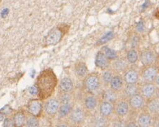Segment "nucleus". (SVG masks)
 <instances>
[{"instance_id":"nucleus-1","label":"nucleus","mask_w":159,"mask_h":127,"mask_svg":"<svg viewBox=\"0 0 159 127\" xmlns=\"http://www.w3.org/2000/svg\"><path fill=\"white\" fill-rule=\"evenodd\" d=\"M59 84L54 71L51 68L44 69L37 77L35 86L38 89L39 99L44 100L48 99L54 93Z\"/></svg>"},{"instance_id":"nucleus-2","label":"nucleus","mask_w":159,"mask_h":127,"mask_svg":"<svg viewBox=\"0 0 159 127\" xmlns=\"http://www.w3.org/2000/svg\"><path fill=\"white\" fill-rule=\"evenodd\" d=\"M69 30L70 25L67 23H60L55 26L44 37L42 41V46L44 47H48L55 46L60 43Z\"/></svg>"},{"instance_id":"nucleus-3","label":"nucleus","mask_w":159,"mask_h":127,"mask_svg":"<svg viewBox=\"0 0 159 127\" xmlns=\"http://www.w3.org/2000/svg\"><path fill=\"white\" fill-rule=\"evenodd\" d=\"M102 77L98 72H89L83 80V86L87 93H92L99 89L102 84Z\"/></svg>"},{"instance_id":"nucleus-4","label":"nucleus","mask_w":159,"mask_h":127,"mask_svg":"<svg viewBox=\"0 0 159 127\" xmlns=\"http://www.w3.org/2000/svg\"><path fill=\"white\" fill-rule=\"evenodd\" d=\"M159 74V66L156 63L152 65L143 66L140 70V77H141L144 82L153 83L154 80Z\"/></svg>"},{"instance_id":"nucleus-5","label":"nucleus","mask_w":159,"mask_h":127,"mask_svg":"<svg viewBox=\"0 0 159 127\" xmlns=\"http://www.w3.org/2000/svg\"><path fill=\"white\" fill-rule=\"evenodd\" d=\"M87 117V111L84 108L80 107H73L70 115L68 116V120L75 126L80 125L83 124Z\"/></svg>"},{"instance_id":"nucleus-6","label":"nucleus","mask_w":159,"mask_h":127,"mask_svg":"<svg viewBox=\"0 0 159 127\" xmlns=\"http://www.w3.org/2000/svg\"><path fill=\"white\" fill-rule=\"evenodd\" d=\"M26 107L29 115L40 117L44 110V104L39 99H33L29 100Z\"/></svg>"},{"instance_id":"nucleus-7","label":"nucleus","mask_w":159,"mask_h":127,"mask_svg":"<svg viewBox=\"0 0 159 127\" xmlns=\"http://www.w3.org/2000/svg\"><path fill=\"white\" fill-rule=\"evenodd\" d=\"M60 106L58 98L50 97L46 100L44 104V110L46 115L49 117H54L57 115Z\"/></svg>"},{"instance_id":"nucleus-8","label":"nucleus","mask_w":159,"mask_h":127,"mask_svg":"<svg viewBox=\"0 0 159 127\" xmlns=\"http://www.w3.org/2000/svg\"><path fill=\"white\" fill-rule=\"evenodd\" d=\"M130 110L127 99H118L114 103V113L118 117L123 118L128 115Z\"/></svg>"},{"instance_id":"nucleus-9","label":"nucleus","mask_w":159,"mask_h":127,"mask_svg":"<svg viewBox=\"0 0 159 127\" xmlns=\"http://www.w3.org/2000/svg\"><path fill=\"white\" fill-rule=\"evenodd\" d=\"M123 77L125 84H137L140 77V70L129 66L123 72Z\"/></svg>"},{"instance_id":"nucleus-10","label":"nucleus","mask_w":159,"mask_h":127,"mask_svg":"<svg viewBox=\"0 0 159 127\" xmlns=\"http://www.w3.org/2000/svg\"><path fill=\"white\" fill-rule=\"evenodd\" d=\"M128 101L130 109L134 111L143 110L145 107L146 99L139 93L129 97Z\"/></svg>"},{"instance_id":"nucleus-11","label":"nucleus","mask_w":159,"mask_h":127,"mask_svg":"<svg viewBox=\"0 0 159 127\" xmlns=\"http://www.w3.org/2000/svg\"><path fill=\"white\" fill-rule=\"evenodd\" d=\"M139 60L143 66H147L156 63V55L152 49H144L139 53Z\"/></svg>"},{"instance_id":"nucleus-12","label":"nucleus","mask_w":159,"mask_h":127,"mask_svg":"<svg viewBox=\"0 0 159 127\" xmlns=\"http://www.w3.org/2000/svg\"><path fill=\"white\" fill-rule=\"evenodd\" d=\"M156 86L154 83L143 82L139 86V94L144 98L146 100L155 96Z\"/></svg>"},{"instance_id":"nucleus-13","label":"nucleus","mask_w":159,"mask_h":127,"mask_svg":"<svg viewBox=\"0 0 159 127\" xmlns=\"http://www.w3.org/2000/svg\"><path fill=\"white\" fill-rule=\"evenodd\" d=\"M130 65L125 59H120V58H118L115 60L111 61V67L110 68L113 70L114 73H119L124 72L127 69H128Z\"/></svg>"},{"instance_id":"nucleus-14","label":"nucleus","mask_w":159,"mask_h":127,"mask_svg":"<svg viewBox=\"0 0 159 127\" xmlns=\"http://www.w3.org/2000/svg\"><path fill=\"white\" fill-rule=\"evenodd\" d=\"M94 63L97 68L104 71L110 68L111 61L107 59V57L104 55V53L100 50L97 53Z\"/></svg>"},{"instance_id":"nucleus-15","label":"nucleus","mask_w":159,"mask_h":127,"mask_svg":"<svg viewBox=\"0 0 159 127\" xmlns=\"http://www.w3.org/2000/svg\"><path fill=\"white\" fill-rule=\"evenodd\" d=\"M99 104V100L97 97L94 96L92 93H87L86 96H84L83 100V105L84 108L86 111H94L96 109Z\"/></svg>"},{"instance_id":"nucleus-16","label":"nucleus","mask_w":159,"mask_h":127,"mask_svg":"<svg viewBox=\"0 0 159 127\" xmlns=\"http://www.w3.org/2000/svg\"><path fill=\"white\" fill-rule=\"evenodd\" d=\"M124 85L125 82L123 75H121L119 73H114L110 81L109 88L114 91L120 92L123 90Z\"/></svg>"},{"instance_id":"nucleus-17","label":"nucleus","mask_w":159,"mask_h":127,"mask_svg":"<svg viewBox=\"0 0 159 127\" xmlns=\"http://www.w3.org/2000/svg\"><path fill=\"white\" fill-rule=\"evenodd\" d=\"M114 113V104L107 100H102L99 103V115L109 118Z\"/></svg>"},{"instance_id":"nucleus-18","label":"nucleus","mask_w":159,"mask_h":127,"mask_svg":"<svg viewBox=\"0 0 159 127\" xmlns=\"http://www.w3.org/2000/svg\"><path fill=\"white\" fill-rule=\"evenodd\" d=\"M73 70L75 75L78 78L83 79L89 73V70L85 62L78 60L74 64Z\"/></svg>"},{"instance_id":"nucleus-19","label":"nucleus","mask_w":159,"mask_h":127,"mask_svg":"<svg viewBox=\"0 0 159 127\" xmlns=\"http://www.w3.org/2000/svg\"><path fill=\"white\" fill-rule=\"evenodd\" d=\"M137 124L139 127H151L152 124V115L147 110L143 111L137 117Z\"/></svg>"},{"instance_id":"nucleus-20","label":"nucleus","mask_w":159,"mask_h":127,"mask_svg":"<svg viewBox=\"0 0 159 127\" xmlns=\"http://www.w3.org/2000/svg\"><path fill=\"white\" fill-rule=\"evenodd\" d=\"M74 89V84L70 78L66 77L61 79L59 84V91L60 93H71Z\"/></svg>"},{"instance_id":"nucleus-21","label":"nucleus","mask_w":159,"mask_h":127,"mask_svg":"<svg viewBox=\"0 0 159 127\" xmlns=\"http://www.w3.org/2000/svg\"><path fill=\"white\" fill-rule=\"evenodd\" d=\"M74 107L73 103H64V104H60V106L58 110V118L59 120H63L70 115L71 111L73 110Z\"/></svg>"},{"instance_id":"nucleus-22","label":"nucleus","mask_w":159,"mask_h":127,"mask_svg":"<svg viewBox=\"0 0 159 127\" xmlns=\"http://www.w3.org/2000/svg\"><path fill=\"white\" fill-rule=\"evenodd\" d=\"M145 107L147 108V111H148L151 115L152 114H157L159 112V100L154 96L146 100Z\"/></svg>"},{"instance_id":"nucleus-23","label":"nucleus","mask_w":159,"mask_h":127,"mask_svg":"<svg viewBox=\"0 0 159 127\" xmlns=\"http://www.w3.org/2000/svg\"><path fill=\"white\" fill-rule=\"evenodd\" d=\"M14 127H24L25 125L26 115L23 110H18L12 116Z\"/></svg>"},{"instance_id":"nucleus-24","label":"nucleus","mask_w":159,"mask_h":127,"mask_svg":"<svg viewBox=\"0 0 159 127\" xmlns=\"http://www.w3.org/2000/svg\"><path fill=\"white\" fill-rule=\"evenodd\" d=\"M122 91L126 99H128L129 97L139 93V85L138 84H125Z\"/></svg>"},{"instance_id":"nucleus-25","label":"nucleus","mask_w":159,"mask_h":127,"mask_svg":"<svg viewBox=\"0 0 159 127\" xmlns=\"http://www.w3.org/2000/svg\"><path fill=\"white\" fill-rule=\"evenodd\" d=\"M126 59L129 65H134L139 60V52L137 49L131 48L126 54Z\"/></svg>"},{"instance_id":"nucleus-26","label":"nucleus","mask_w":159,"mask_h":127,"mask_svg":"<svg viewBox=\"0 0 159 127\" xmlns=\"http://www.w3.org/2000/svg\"><path fill=\"white\" fill-rule=\"evenodd\" d=\"M118 92H116L111 90V89L106 90L102 94L103 100H107V101L111 102L114 104V103L118 100Z\"/></svg>"},{"instance_id":"nucleus-27","label":"nucleus","mask_w":159,"mask_h":127,"mask_svg":"<svg viewBox=\"0 0 159 127\" xmlns=\"http://www.w3.org/2000/svg\"><path fill=\"white\" fill-rule=\"evenodd\" d=\"M103 53H104V55L107 57L108 59H109L111 61L115 60L118 58V55L115 50L109 48L108 46H103L102 49H101Z\"/></svg>"},{"instance_id":"nucleus-28","label":"nucleus","mask_w":159,"mask_h":127,"mask_svg":"<svg viewBox=\"0 0 159 127\" xmlns=\"http://www.w3.org/2000/svg\"><path fill=\"white\" fill-rule=\"evenodd\" d=\"M113 75H114V72H113V70L111 68L103 71L102 75L101 77H102V81L104 83V84H105L106 86H109L110 81L111 79H112Z\"/></svg>"},{"instance_id":"nucleus-29","label":"nucleus","mask_w":159,"mask_h":127,"mask_svg":"<svg viewBox=\"0 0 159 127\" xmlns=\"http://www.w3.org/2000/svg\"><path fill=\"white\" fill-rule=\"evenodd\" d=\"M25 126V127H39V117H35V116H33L31 115H29L28 117L26 116Z\"/></svg>"},{"instance_id":"nucleus-30","label":"nucleus","mask_w":159,"mask_h":127,"mask_svg":"<svg viewBox=\"0 0 159 127\" xmlns=\"http://www.w3.org/2000/svg\"><path fill=\"white\" fill-rule=\"evenodd\" d=\"M72 93L73 92H71V93H60L59 92L58 99L59 100L60 104L73 103V96Z\"/></svg>"},{"instance_id":"nucleus-31","label":"nucleus","mask_w":159,"mask_h":127,"mask_svg":"<svg viewBox=\"0 0 159 127\" xmlns=\"http://www.w3.org/2000/svg\"><path fill=\"white\" fill-rule=\"evenodd\" d=\"M114 37H115V34L113 32H108V33L104 34V36L102 37L97 41L96 45L97 46H101V45L105 44L106 43H107L108 42L111 40V39Z\"/></svg>"},{"instance_id":"nucleus-32","label":"nucleus","mask_w":159,"mask_h":127,"mask_svg":"<svg viewBox=\"0 0 159 127\" xmlns=\"http://www.w3.org/2000/svg\"><path fill=\"white\" fill-rule=\"evenodd\" d=\"M94 124L96 127H107L108 126V118L99 115L94 118Z\"/></svg>"},{"instance_id":"nucleus-33","label":"nucleus","mask_w":159,"mask_h":127,"mask_svg":"<svg viewBox=\"0 0 159 127\" xmlns=\"http://www.w3.org/2000/svg\"><path fill=\"white\" fill-rule=\"evenodd\" d=\"M127 121L119 117L112 122V127H126Z\"/></svg>"},{"instance_id":"nucleus-34","label":"nucleus","mask_w":159,"mask_h":127,"mask_svg":"<svg viewBox=\"0 0 159 127\" xmlns=\"http://www.w3.org/2000/svg\"><path fill=\"white\" fill-rule=\"evenodd\" d=\"M3 127H14V121H13L12 117L7 116L4 118L3 121Z\"/></svg>"},{"instance_id":"nucleus-35","label":"nucleus","mask_w":159,"mask_h":127,"mask_svg":"<svg viewBox=\"0 0 159 127\" xmlns=\"http://www.w3.org/2000/svg\"><path fill=\"white\" fill-rule=\"evenodd\" d=\"M11 112H12V109L11 108L9 105H6V106H4L1 110H0V112L3 114L4 116L5 115L8 116L9 115H10L11 113Z\"/></svg>"},{"instance_id":"nucleus-36","label":"nucleus","mask_w":159,"mask_h":127,"mask_svg":"<svg viewBox=\"0 0 159 127\" xmlns=\"http://www.w3.org/2000/svg\"><path fill=\"white\" fill-rule=\"evenodd\" d=\"M131 42H132V48L137 49L139 46V39L138 37V36H134Z\"/></svg>"},{"instance_id":"nucleus-37","label":"nucleus","mask_w":159,"mask_h":127,"mask_svg":"<svg viewBox=\"0 0 159 127\" xmlns=\"http://www.w3.org/2000/svg\"><path fill=\"white\" fill-rule=\"evenodd\" d=\"M55 127H70L69 124L68 123V121H64L63 120H60L57 124H56Z\"/></svg>"},{"instance_id":"nucleus-38","label":"nucleus","mask_w":159,"mask_h":127,"mask_svg":"<svg viewBox=\"0 0 159 127\" xmlns=\"http://www.w3.org/2000/svg\"><path fill=\"white\" fill-rule=\"evenodd\" d=\"M126 127H139V126L137 125V121H135L134 120H130L129 121H127Z\"/></svg>"},{"instance_id":"nucleus-39","label":"nucleus","mask_w":159,"mask_h":127,"mask_svg":"<svg viewBox=\"0 0 159 127\" xmlns=\"http://www.w3.org/2000/svg\"><path fill=\"white\" fill-rule=\"evenodd\" d=\"M30 93L32 95H33V96H37V95H38V89H37V87L35 85H34V86H32L30 88Z\"/></svg>"},{"instance_id":"nucleus-40","label":"nucleus","mask_w":159,"mask_h":127,"mask_svg":"<svg viewBox=\"0 0 159 127\" xmlns=\"http://www.w3.org/2000/svg\"><path fill=\"white\" fill-rule=\"evenodd\" d=\"M155 97L156 98V99H158L159 100V86H158V87L156 86V90Z\"/></svg>"},{"instance_id":"nucleus-41","label":"nucleus","mask_w":159,"mask_h":127,"mask_svg":"<svg viewBox=\"0 0 159 127\" xmlns=\"http://www.w3.org/2000/svg\"><path fill=\"white\" fill-rule=\"evenodd\" d=\"M153 83H154L156 85L159 86V74L157 76H156V77L155 80H154V82H153Z\"/></svg>"},{"instance_id":"nucleus-42","label":"nucleus","mask_w":159,"mask_h":127,"mask_svg":"<svg viewBox=\"0 0 159 127\" xmlns=\"http://www.w3.org/2000/svg\"><path fill=\"white\" fill-rule=\"evenodd\" d=\"M154 15H155V17L157 18V19H159V9H157V10L156 11Z\"/></svg>"},{"instance_id":"nucleus-43","label":"nucleus","mask_w":159,"mask_h":127,"mask_svg":"<svg viewBox=\"0 0 159 127\" xmlns=\"http://www.w3.org/2000/svg\"><path fill=\"white\" fill-rule=\"evenodd\" d=\"M4 118H5L4 115L2 113L0 112V122H1V121H3L4 120Z\"/></svg>"},{"instance_id":"nucleus-44","label":"nucleus","mask_w":159,"mask_h":127,"mask_svg":"<svg viewBox=\"0 0 159 127\" xmlns=\"http://www.w3.org/2000/svg\"><path fill=\"white\" fill-rule=\"evenodd\" d=\"M74 127H82L80 125H77V126H75Z\"/></svg>"}]
</instances>
